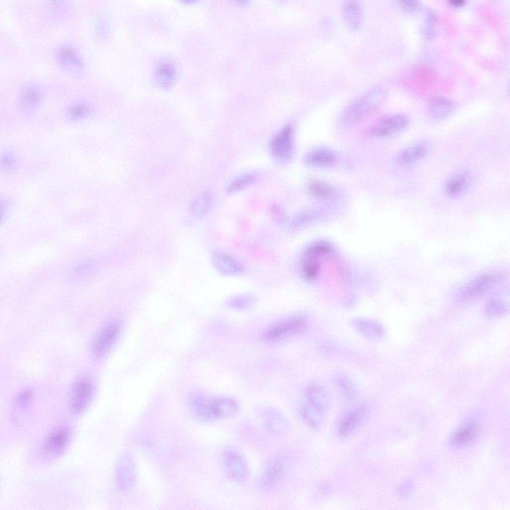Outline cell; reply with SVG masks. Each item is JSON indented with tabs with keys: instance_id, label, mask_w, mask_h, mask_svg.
Returning <instances> with one entry per match:
<instances>
[{
	"instance_id": "6da1fadb",
	"label": "cell",
	"mask_w": 510,
	"mask_h": 510,
	"mask_svg": "<svg viewBox=\"0 0 510 510\" xmlns=\"http://www.w3.org/2000/svg\"><path fill=\"white\" fill-rule=\"evenodd\" d=\"M386 97L383 88L377 86L372 88L345 108L342 116L343 122L350 126L361 121L380 107Z\"/></svg>"
},
{
	"instance_id": "7a4b0ae2",
	"label": "cell",
	"mask_w": 510,
	"mask_h": 510,
	"mask_svg": "<svg viewBox=\"0 0 510 510\" xmlns=\"http://www.w3.org/2000/svg\"><path fill=\"white\" fill-rule=\"evenodd\" d=\"M310 319L306 315L296 314L268 327L261 335L266 342H274L299 335L309 327Z\"/></svg>"
},
{
	"instance_id": "3957f363",
	"label": "cell",
	"mask_w": 510,
	"mask_h": 510,
	"mask_svg": "<svg viewBox=\"0 0 510 510\" xmlns=\"http://www.w3.org/2000/svg\"><path fill=\"white\" fill-rule=\"evenodd\" d=\"M290 462L289 455L285 452L276 453L269 459L259 480L263 489L272 490L282 482L289 470Z\"/></svg>"
},
{
	"instance_id": "277c9868",
	"label": "cell",
	"mask_w": 510,
	"mask_h": 510,
	"mask_svg": "<svg viewBox=\"0 0 510 510\" xmlns=\"http://www.w3.org/2000/svg\"><path fill=\"white\" fill-rule=\"evenodd\" d=\"M332 250L331 245L326 242H317L309 245L301 257L299 271L301 276L307 280L315 279L319 273L320 256L331 252Z\"/></svg>"
},
{
	"instance_id": "5b68a950",
	"label": "cell",
	"mask_w": 510,
	"mask_h": 510,
	"mask_svg": "<svg viewBox=\"0 0 510 510\" xmlns=\"http://www.w3.org/2000/svg\"><path fill=\"white\" fill-rule=\"evenodd\" d=\"M294 125L290 122L272 137L269 149L273 158L282 161L290 158L294 148Z\"/></svg>"
},
{
	"instance_id": "8992f818",
	"label": "cell",
	"mask_w": 510,
	"mask_h": 510,
	"mask_svg": "<svg viewBox=\"0 0 510 510\" xmlns=\"http://www.w3.org/2000/svg\"><path fill=\"white\" fill-rule=\"evenodd\" d=\"M56 63L63 70L72 74L82 72L85 66V60L79 50L73 45L64 43L54 51Z\"/></svg>"
},
{
	"instance_id": "52a82bcc",
	"label": "cell",
	"mask_w": 510,
	"mask_h": 510,
	"mask_svg": "<svg viewBox=\"0 0 510 510\" xmlns=\"http://www.w3.org/2000/svg\"><path fill=\"white\" fill-rule=\"evenodd\" d=\"M503 276L500 272H490L478 276L463 288L459 295L460 299L466 301L481 296L496 285Z\"/></svg>"
},
{
	"instance_id": "ba28073f",
	"label": "cell",
	"mask_w": 510,
	"mask_h": 510,
	"mask_svg": "<svg viewBox=\"0 0 510 510\" xmlns=\"http://www.w3.org/2000/svg\"><path fill=\"white\" fill-rule=\"evenodd\" d=\"M409 122L408 118L403 114L386 116L374 123L370 127L368 132L376 137L389 136L404 130Z\"/></svg>"
},
{
	"instance_id": "9c48e42d",
	"label": "cell",
	"mask_w": 510,
	"mask_h": 510,
	"mask_svg": "<svg viewBox=\"0 0 510 510\" xmlns=\"http://www.w3.org/2000/svg\"><path fill=\"white\" fill-rule=\"evenodd\" d=\"M223 460L228 476L233 480L243 482L249 476V467L245 458L236 448H227L224 452Z\"/></svg>"
},
{
	"instance_id": "30bf717a",
	"label": "cell",
	"mask_w": 510,
	"mask_h": 510,
	"mask_svg": "<svg viewBox=\"0 0 510 510\" xmlns=\"http://www.w3.org/2000/svg\"><path fill=\"white\" fill-rule=\"evenodd\" d=\"M136 480L135 460L130 454H125L120 459L116 469L117 486L120 490L128 492L134 487Z\"/></svg>"
},
{
	"instance_id": "8fae6325",
	"label": "cell",
	"mask_w": 510,
	"mask_h": 510,
	"mask_svg": "<svg viewBox=\"0 0 510 510\" xmlns=\"http://www.w3.org/2000/svg\"><path fill=\"white\" fill-rule=\"evenodd\" d=\"M212 264L220 274L226 276L240 275L245 271V266L238 259L224 251L217 250L211 256Z\"/></svg>"
},
{
	"instance_id": "7c38bea8",
	"label": "cell",
	"mask_w": 510,
	"mask_h": 510,
	"mask_svg": "<svg viewBox=\"0 0 510 510\" xmlns=\"http://www.w3.org/2000/svg\"><path fill=\"white\" fill-rule=\"evenodd\" d=\"M71 437L69 428H60L52 432L44 441L42 451L48 457L62 454L67 448Z\"/></svg>"
},
{
	"instance_id": "4fadbf2b",
	"label": "cell",
	"mask_w": 510,
	"mask_h": 510,
	"mask_svg": "<svg viewBox=\"0 0 510 510\" xmlns=\"http://www.w3.org/2000/svg\"><path fill=\"white\" fill-rule=\"evenodd\" d=\"M94 392L93 384L86 379L78 381L73 387L71 407L74 414L83 412L90 403Z\"/></svg>"
},
{
	"instance_id": "5bb4252c",
	"label": "cell",
	"mask_w": 510,
	"mask_h": 510,
	"mask_svg": "<svg viewBox=\"0 0 510 510\" xmlns=\"http://www.w3.org/2000/svg\"><path fill=\"white\" fill-rule=\"evenodd\" d=\"M44 98L42 88L35 83L24 85L18 96V104L20 108L25 112L34 111L41 104Z\"/></svg>"
},
{
	"instance_id": "9a60e30c",
	"label": "cell",
	"mask_w": 510,
	"mask_h": 510,
	"mask_svg": "<svg viewBox=\"0 0 510 510\" xmlns=\"http://www.w3.org/2000/svg\"><path fill=\"white\" fill-rule=\"evenodd\" d=\"M352 327L361 336L371 341L382 340L385 336V329L379 322L371 319L357 317L350 320Z\"/></svg>"
},
{
	"instance_id": "2e32d148",
	"label": "cell",
	"mask_w": 510,
	"mask_h": 510,
	"mask_svg": "<svg viewBox=\"0 0 510 510\" xmlns=\"http://www.w3.org/2000/svg\"><path fill=\"white\" fill-rule=\"evenodd\" d=\"M367 413L365 405L358 406L346 413L338 423V433L343 436L351 434L364 421Z\"/></svg>"
},
{
	"instance_id": "e0dca14e",
	"label": "cell",
	"mask_w": 510,
	"mask_h": 510,
	"mask_svg": "<svg viewBox=\"0 0 510 510\" xmlns=\"http://www.w3.org/2000/svg\"><path fill=\"white\" fill-rule=\"evenodd\" d=\"M153 76L154 82L159 87L163 89H169L176 81V67L172 61L162 60L155 66Z\"/></svg>"
},
{
	"instance_id": "ac0fdd59",
	"label": "cell",
	"mask_w": 510,
	"mask_h": 510,
	"mask_svg": "<svg viewBox=\"0 0 510 510\" xmlns=\"http://www.w3.org/2000/svg\"><path fill=\"white\" fill-rule=\"evenodd\" d=\"M429 146L425 142H419L408 146L400 151L396 156V162L401 165H408L423 159L428 154Z\"/></svg>"
},
{
	"instance_id": "d6986e66",
	"label": "cell",
	"mask_w": 510,
	"mask_h": 510,
	"mask_svg": "<svg viewBox=\"0 0 510 510\" xmlns=\"http://www.w3.org/2000/svg\"><path fill=\"white\" fill-rule=\"evenodd\" d=\"M266 430L270 433L279 437L287 436L290 431V425L287 419L279 411L268 410L264 418Z\"/></svg>"
},
{
	"instance_id": "ffe728a7",
	"label": "cell",
	"mask_w": 510,
	"mask_h": 510,
	"mask_svg": "<svg viewBox=\"0 0 510 510\" xmlns=\"http://www.w3.org/2000/svg\"><path fill=\"white\" fill-rule=\"evenodd\" d=\"M119 329V325L113 323L103 330L94 345L93 351L96 356H103L108 351L116 340Z\"/></svg>"
},
{
	"instance_id": "44dd1931",
	"label": "cell",
	"mask_w": 510,
	"mask_h": 510,
	"mask_svg": "<svg viewBox=\"0 0 510 510\" xmlns=\"http://www.w3.org/2000/svg\"><path fill=\"white\" fill-rule=\"evenodd\" d=\"M305 393L308 404L324 414L328 406V397L324 388L320 384L312 382L307 386Z\"/></svg>"
},
{
	"instance_id": "7402d4cb",
	"label": "cell",
	"mask_w": 510,
	"mask_h": 510,
	"mask_svg": "<svg viewBox=\"0 0 510 510\" xmlns=\"http://www.w3.org/2000/svg\"><path fill=\"white\" fill-rule=\"evenodd\" d=\"M470 183L469 173L466 171H460L448 179L444 185V191L450 197H457L468 189Z\"/></svg>"
},
{
	"instance_id": "603a6c76",
	"label": "cell",
	"mask_w": 510,
	"mask_h": 510,
	"mask_svg": "<svg viewBox=\"0 0 510 510\" xmlns=\"http://www.w3.org/2000/svg\"><path fill=\"white\" fill-rule=\"evenodd\" d=\"M211 404L213 414L215 419L232 417L239 410L238 402L230 397H221L212 399Z\"/></svg>"
},
{
	"instance_id": "cb8c5ba5",
	"label": "cell",
	"mask_w": 510,
	"mask_h": 510,
	"mask_svg": "<svg viewBox=\"0 0 510 510\" xmlns=\"http://www.w3.org/2000/svg\"><path fill=\"white\" fill-rule=\"evenodd\" d=\"M427 109L434 119L442 120L449 117L454 110V104L449 99L442 97H433L427 101Z\"/></svg>"
},
{
	"instance_id": "d4e9b609",
	"label": "cell",
	"mask_w": 510,
	"mask_h": 510,
	"mask_svg": "<svg viewBox=\"0 0 510 510\" xmlns=\"http://www.w3.org/2000/svg\"><path fill=\"white\" fill-rule=\"evenodd\" d=\"M342 13L344 19L352 29H357L363 18V11L360 3L355 0H347L342 5Z\"/></svg>"
},
{
	"instance_id": "484cf974",
	"label": "cell",
	"mask_w": 510,
	"mask_h": 510,
	"mask_svg": "<svg viewBox=\"0 0 510 510\" xmlns=\"http://www.w3.org/2000/svg\"><path fill=\"white\" fill-rule=\"evenodd\" d=\"M212 399L201 395L192 397L190 406L193 414L202 421L209 422L215 419L212 410Z\"/></svg>"
},
{
	"instance_id": "4316f807",
	"label": "cell",
	"mask_w": 510,
	"mask_h": 510,
	"mask_svg": "<svg viewBox=\"0 0 510 510\" xmlns=\"http://www.w3.org/2000/svg\"><path fill=\"white\" fill-rule=\"evenodd\" d=\"M338 158L335 153L324 148H318L309 151L305 156V162L315 167H324L334 165Z\"/></svg>"
},
{
	"instance_id": "83f0119b",
	"label": "cell",
	"mask_w": 510,
	"mask_h": 510,
	"mask_svg": "<svg viewBox=\"0 0 510 510\" xmlns=\"http://www.w3.org/2000/svg\"><path fill=\"white\" fill-rule=\"evenodd\" d=\"M479 433L478 424L475 421H470L464 424L452 435L451 442L456 446H464L472 442Z\"/></svg>"
},
{
	"instance_id": "f1b7e54d",
	"label": "cell",
	"mask_w": 510,
	"mask_h": 510,
	"mask_svg": "<svg viewBox=\"0 0 510 510\" xmlns=\"http://www.w3.org/2000/svg\"><path fill=\"white\" fill-rule=\"evenodd\" d=\"M214 202V197L210 192H205L199 195L191 202L190 212L194 215L202 217L208 215L211 210Z\"/></svg>"
},
{
	"instance_id": "f546056e",
	"label": "cell",
	"mask_w": 510,
	"mask_h": 510,
	"mask_svg": "<svg viewBox=\"0 0 510 510\" xmlns=\"http://www.w3.org/2000/svg\"><path fill=\"white\" fill-rule=\"evenodd\" d=\"M93 111L92 104L85 100H79L69 104L65 109V115L71 121L84 120L90 116Z\"/></svg>"
},
{
	"instance_id": "4dcf8cb0",
	"label": "cell",
	"mask_w": 510,
	"mask_h": 510,
	"mask_svg": "<svg viewBox=\"0 0 510 510\" xmlns=\"http://www.w3.org/2000/svg\"><path fill=\"white\" fill-rule=\"evenodd\" d=\"M31 397L32 393L28 390L21 392L16 397L10 413V418L12 422L16 424L21 422L23 416L29 406Z\"/></svg>"
},
{
	"instance_id": "1f68e13d",
	"label": "cell",
	"mask_w": 510,
	"mask_h": 510,
	"mask_svg": "<svg viewBox=\"0 0 510 510\" xmlns=\"http://www.w3.org/2000/svg\"><path fill=\"white\" fill-rule=\"evenodd\" d=\"M334 386L346 399L352 400L357 396V388L353 381L347 375L338 373L332 378Z\"/></svg>"
},
{
	"instance_id": "d6a6232c",
	"label": "cell",
	"mask_w": 510,
	"mask_h": 510,
	"mask_svg": "<svg viewBox=\"0 0 510 510\" xmlns=\"http://www.w3.org/2000/svg\"><path fill=\"white\" fill-rule=\"evenodd\" d=\"M308 193L314 197L330 199L336 195L334 188L326 182L314 179L310 181L307 187Z\"/></svg>"
},
{
	"instance_id": "836d02e7",
	"label": "cell",
	"mask_w": 510,
	"mask_h": 510,
	"mask_svg": "<svg viewBox=\"0 0 510 510\" xmlns=\"http://www.w3.org/2000/svg\"><path fill=\"white\" fill-rule=\"evenodd\" d=\"M255 302V297L249 294H240L229 298L227 302V306L232 309L244 310L250 308Z\"/></svg>"
},
{
	"instance_id": "e575fe53",
	"label": "cell",
	"mask_w": 510,
	"mask_h": 510,
	"mask_svg": "<svg viewBox=\"0 0 510 510\" xmlns=\"http://www.w3.org/2000/svg\"><path fill=\"white\" fill-rule=\"evenodd\" d=\"M257 179L254 173H247L241 175L232 180L226 188V192L230 194L236 192L251 185Z\"/></svg>"
},
{
	"instance_id": "d590c367",
	"label": "cell",
	"mask_w": 510,
	"mask_h": 510,
	"mask_svg": "<svg viewBox=\"0 0 510 510\" xmlns=\"http://www.w3.org/2000/svg\"><path fill=\"white\" fill-rule=\"evenodd\" d=\"M301 414L305 422L314 429L319 428L324 416L308 404L301 407Z\"/></svg>"
},
{
	"instance_id": "8d00e7d4",
	"label": "cell",
	"mask_w": 510,
	"mask_h": 510,
	"mask_svg": "<svg viewBox=\"0 0 510 510\" xmlns=\"http://www.w3.org/2000/svg\"><path fill=\"white\" fill-rule=\"evenodd\" d=\"M318 350L323 356L333 357L337 355L339 348L337 344L333 340L324 339L319 342Z\"/></svg>"
},
{
	"instance_id": "74e56055",
	"label": "cell",
	"mask_w": 510,
	"mask_h": 510,
	"mask_svg": "<svg viewBox=\"0 0 510 510\" xmlns=\"http://www.w3.org/2000/svg\"><path fill=\"white\" fill-rule=\"evenodd\" d=\"M269 215L272 221L278 225H284L289 222L287 213L279 205H272L269 209Z\"/></svg>"
},
{
	"instance_id": "f35d334b",
	"label": "cell",
	"mask_w": 510,
	"mask_h": 510,
	"mask_svg": "<svg viewBox=\"0 0 510 510\" xmlns=\"http://www.w3.org/2000/svg\"><path fill=\"white\" fill-rule=\"evenodd\" d=\"M485 310L489 315H497L504 313L506 311V307L502 301L495 299L487 304Z\"/></svg>"
},
{
	"instance_id": "ab89813d",
	"label": "cell",
	"mask_w": 510,
	"mask_h": 510,
	"mask_svg": "<svg viewBox=\"0 0 510 510\" xmlns=\"http://www.w3.org/2000/svg\"><path fill=\"white\" fill-rule=\"evenodd\" d=\"M1 167L5 171H12L16 166V159L10 153L5 152L1 157Z\"/></svg>"
},
{
	"instance_id": "60d3db41",
	"label": "cell",
	"mask_w": 510,
	"mask_h": 510,
	"mask_svg": "<svg viewBox=\"0 0 510 510\" xmlns=\"http://www.w3.org/2000/svg\"><path fill=\"white\" fill-rule=\"evenodd\" d=\"M418 1L414 0H400L398 1V4L400 7L408 11L415 9L418 7Z\"/></svg>"
},
{
	"instance_id": "b9f144b4",
	"label": "cell",
	"mask_w": 510,
	"mask_h": 510,
	"mask_svg": "<svg viewBox=\"0 0 510 510\" xmlns=\"http://www.w3.org/2000/svg\"><path fill=\"white\" fill-rule=\"evenodd\" d=\"M412 486L411 483L409 481L403 483L398 488V494L402 498L407 497L412 490Z\"/></svg>"
},
{
	"instance_id": "7bdbcfd3",
	"label": "cell",
	"mask_w": 510,
	"mask_h": 510,
	"mask_svg": "<svg viewBox=\"0 0 510 510\" xmlns=\"http://www.w3.org/2000/svg\"><path fill=\"white\" fill-rule=\"evenodd\" d=\"M467 1L465 0H449L448 3L454 7H461L466 4Z\"/></svg>"
}]
</instances>
